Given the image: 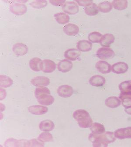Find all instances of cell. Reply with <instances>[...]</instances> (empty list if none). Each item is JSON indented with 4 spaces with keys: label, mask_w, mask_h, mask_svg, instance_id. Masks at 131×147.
<instances>
[{
    "label": "cell",
    "mask_w": 131,
    "mask_h": 147,
    "mask_svg": "<svg viewBox=\"0 0 131 147\" xmlns=\"http://www.w3.org/2000/svg\"><path fill=\"white\" fill-rule=\"evenodd\" d=\"M89 140L93 143L94 147H107L109 144L114 142L116 140L114 133L107 131L101 134L91 133Z\"/></svg>",
    "instance_id": "obj_1"
},
{
    "label": "cell",
    "mask_w": 131,
    "mask_h": 147,
    "mask_svg": "<svg viewBox=\"0 0 131 147\" xmlns=\"http://www.w3.org/2000/svg\"><path fill=\"white\" fill-rule=\"evenodd\" d=\"M35 95L38 103L42 105H51L54 102V98L51 95L49 89L45 86L37 87L35 90Z\"/></svg>",
    "instance_id": "obj_2"
},
{
    "label": "cell",
    "mask_w": 131,
    "mask_h": 147,
    "mask_svg": "<svg viewBox=\"0 0 131 147\" xmlns=\"http://www.w3.org/2000/svg\"><path fill=\"white\" fill-rule=\"evenodd\" d=\"M73 117L81 128L90 127L93 124V121L89 113L82 109L76 110L74 112Z\"/></svg>",
    "instance_id": "obj_3"
},
{
    "label": "cell",
    "mask_w": 131,
    "mask_h": 147,
    "mask_svg": "<svg viewBox=\"0 0 131 147\" xmlns=\"http://www.w3.org/2000/svg\"><path fill=\"white\" fill-rule=\"evenodd\" d=\"M97 56L102 60L111 59L115 55V53L111 49L101 48L97 52Z\"/></svg>",
    "instance_id": "obj_4"
},
{
    "label": "cell",
    "mask_w": 131,
    "mask_h": 147,
    "mask_svg": "<svg viewBox=\"0 0 131 147\" xmlns=\"http://www.w3.org/2000/svg\"><path fill=\"white\" fill-rule=\"evenodd\" d=\"M11 12L16 16H22L26 12L27 7L23 3H12L10 5Z\"/></svg>",
    "instance_id": "obj_5"
},
{
    "label": "cell",
    "mask_w": 131,
    "mask_h": 147,
    "mask_svg": "<svg viewBox=\"0 0 131 147\" xmlns=\"http://www.w3.org/2000/svg\"><path fill=\"white\" fill-rule=\"evenodd\" d=\"M63 11L69 15H75L79 11L78 5L74 1H67L62 7Z\"/></svg>",
    "instance_id": "obj_6"
},
{
    "label": "cell",
    "mask_w": 131,
    "mask_h": 147,
    "mask_svg": "<svg viewBox=\"0 0 131 147\" xmlns=\"http://www.w3.org/2000/svg\"><path fill=\"white\" fill-rule=\"evenodd\" d=\"M114 135L116 138L121 140L131 138V127L117 129L115 131Z\"/></svg>",
    "instance_id": "obj_7"
},
{
    "label": "cell",
    "mask_w": 131,
    "mask_h": 147,
    "mask_svg": "<svg viewBox=\"0 0 131 147\" xmlns=\"http://www.w3.org/2000/svg\"><path fill=\"white\" fill-rule=\"evenodd\" d=\"M58 94L63 98L70 97L74 93V90L70 86L65 85L59 86L57 90Z\"/></svg>",
    "instance_id": "obj_8"
},
{
    "label": "cell",
    "mask_w": 131,
    "mask_h": 147,
    "mask_svg": "<svg viewBox=\"0 0 131 147\" xmlns=\"http://www.w3.org/2000/svg\"><path fill=\"white\" fill-rule=\"evenodd\" d=\"M14 53L18 56H22L27 53L28 48L26 45L21 42L15 44L12 47Z\"/></svg>",
    "instance_id": "obj_9"
},
{
    "label": "cell",
    "mask_w": 131,
    "mask_h": 147,
    "mask_svg": "<svg viewBox=\"0 0 131 147\" xmlns=\"http://www.w3.org/2000/svg\"><path fill=\"white\" fill-rule=\"evenodd\" d=\"M128 69L127 64L124 62H118L114 64L111 66V70L113 73L117 74L126 73Z\"/></svg>",
    "instance_id": "obj_10"
},
{
    "label": "cell",
    "mask_w": 131,
    "mask_h": 147,
    "mask_svg": "<svg viewBox=\"0 0 131 147\" xmlns=\"http://www.w3.org/2000/svg\"><path fill=\"white\" fill-rule=\"evenodd\" d=\"M96 68L103 74H107L111 71V66L110 64L105 61H99L95 65Z\"/></svg>",
    "instance_id": "obj_11"
},
{
    "label": "cell",
    "mask_w": 131,
    "mask_h": 147,
    "mask_svg": "<svg viewBox=\"0 0 131 147\" xmlns=\"http://www.w3.org/2000/svg\"><path fill=\"white\" fill-rule=\"evenodd\" d=\"M31 84L36 86H47L50 84V80L46 76H38L33 78L31 81Z\"/></svg>",
    "instance_id": "obj_12"
},
{
    "label": "cell",
    "mask_w": 131,
    "mask_h": 147,
    "mask_svg": "<svg viewBox=\"0 0 131 147\" xmlns=\"http://www.w3.org/2000/svg\"><path fill=\"white\" fill-rule=\"evenodd\" d=\"M73 65L71 61L67 59H63L58 64V69L62 73H68L72 69Z\"/></svg>",
    "instance_id": "obj_13"
},
{
    "label": "cell",
    "mask_w": 131,
    "mask_h": 147,
    "mask_svg": "<svg viewBox=\"0 0 131 147\" xmlns=\"http://www.w3.org/2000/svg\"><path fill=\"white\" fill-rule=\"evenodd\" d=\"M80 55V52L76 49H70L65 52V57L71 61H75Z\"/></svg>",
    "instance_id": "obj_14"
},
{
    "label": "cell",
    "mask_w": 131,
    "mask_h": 147,
    "mask_svg": "<svg viewBox=\"0 0 131 147\" xmlns=\"http://www.w3.org/2000/svg\"><path fill=\"white\" fill-rule=\"evenodd\" d=\"M29 65L30 68L35 72H38L43 69V61L39 58H33L31 59Z\"/></svg>",
    "instance_id": "obj_15"
},
{
    "label": "cell",
    "mask_w": 131,
    "mask_h": 147,
    "mask_svg": "<svg viewBox=\"0 0 131 147\" xmlns=\"http://www.w3.org/2000/svg\"><path fill=\"white\" fill-rule=\"evenodd\" d=\"M29 112L32 115H45L48 111V109L46 107L40 105L32 106L28 108Z\"/></svg>",
    "instance_id": "obj_16"
},
{
    "label": "cell",
    "mask_w": 131,
    "mask_h": 147,
    "mask_svg": "<svg viewBox=\"0 0 131 147\" xmlns=\"http://www.w3.org/2000/svg\"><path fill=\"white\" fill-rule=\"evenodd\" d=\"M63 31L68 36H74L78 33L79 28L75 24L69 23L64 27Z\"/></svg>",
    "instance_id": "obj_17"
},
{
    "label": "cell",
    "mask_w": 131,
    "mask_h": 147,
    "mask_svg": "<svg viewBox=\"0 0 131 147\" xmlns=\"http://www.w3.org/2000/svg\"><path fill=\"white\" fill-rule=\"evenodd\" d=\"M43 66L42 71L44 73H53L56 69V63L49 59H45L43 61Z\"/></svg>",
    "instance_id": "obj_18"
},
{
    "label": "cell",
    "mask_w": 131,
    "mask_h": 147,
    "mask_svg": "<svg viewBox=\"0 0 131 147\" xmlns=\"http://www.w3.org/2000/svg\"><path fill=\"white\" fill-rule=\"evenodd\" d=\"M89 82L93 86L99 87L105 84L106 80L105 78L101 76L95 75L90 77Z\"/></svg>",
    "instance_id": "obj_19"
},
{
    "label": "cell",
    "mask_w": 131,
    "mask_h": 147,
    "mask_svg": "<svg viewBox=\"0 0 131 147\" xmlns=\"http://www.w3.org/2000/svg\"><path fill=\"white\" fill-rule=\"evenodd\" d=\"M115 37L111 34H106L102 36L101 39V45L103 47H109L114 42Z\"/></svg>",
    "instance_id": "obj_20"
},
{
    "label": "cell",
    "mask_w": 131,
    "mask_h": 147,
    "mask_svg": "<svg viewBox=\"0 0 131 147\" xmlns=\"http://www.w3.org/2000/svg\"><path fill=\"white\" fill-rule=\"evenodd\" d=\"M76 47L81 52H89L92 49V44L87 40H80L77 43Z\"/></svg>",
    "instance_id": "obj_21"
},
{
    "label": "cell",
    "mask_w": 131,
    "mask_h": 147,
    "mask_svg": "<svg viewBox=\"0 0 131 147\" xmlns=\"http://www.w3.org/2000/svg\"><path fill=\"white\" fill-rule=\"evenodd\" d=\"M122 106L125 108L131 107V92L121 93L119 96Z\"/></svg>",
    "instance_id": "obj_22"
},
{
    "label": "cell",
    "mask_w": 131,
    "mask_h": 147,
    "mask_svg": "<svg viewBox=\"0 0 131 147\" xmlns=\"http://www.w3.org/2000/svg\"><path fill=\"white\" fill-rule=\"evenodd\" d=\"M105 105L109 108H117L121 104V101L119 98L116 96H111L105 100Z\"/></svg>",
    "instance_id": "obj_23"
},
{
    "label": "cell",
    "mask_w": 131,
    "mask_h": 147,
    "mask_svg": "<svg viewBox=\"0 0 131 147\" xmlns=\"http://www.w3.org/2000/svg\"><path fill=\"white\" fill-rule=\"evenodd\" d=\"M54 123L51 120L43 121L39 123V129L43 131H50L54 128Z\"/></svg>",
    "instance_id": "obj_24"
},
{
    "label": "cell",
    "mask_w": 131,
    "mask_h": 147,
    "mask_svg": "<svg viewBox=\"0 0 131 147\" xmlns=\"http://www.w3.org/2000/svg\"><path fill=\"white\" fill-rule=\"evenodd\" d=\"M85 13L86 15L90 16H94L97 15L99 12L98 7L96 4L91 2L84 8Z\"/></svg>",
    "instance_id": "obj_25"
},
{
    "label": "cell",
    "mask_w": 131,
    "mask_h": 147,
    "mask_svg": "<svg viewBox=\"0 0 131 147\" xmlns=\"http://www.w3.org/2000/svg\"><path fill=\"white\" fill-rule=\"evenodd\" d=\"M54 17L58 23L62 25H65L69 22V16L63 12L56 13L54 15Z\"/></svg>",
    "instance_id": "obj_26"
},
{
    "label": "cell",
    "mask_w": 131,
    "mask_h": 147,
    "mask_svg": "<svg viewBox=\"0 0 131 147\" xmlns=\"http://www.w3.org/2000/svg\"><path fill=\"white\" fill-rule=\"evenodd\" d=\"M92 133L95 134H101L105 132V127L98 123H94L90 127Z\"/></svg>",
    "instance_id": "obj_27"
},
{
    "label": "cell",
    "mask_w": 131,
    "mask_h": 147,
    "mask_svg": "<svg viewBox=\"0 0 131 147\" xmlns=\"http://www.w3.org/2000/svg\"><path fill=\"white\" fill-rule=\"evenodd\" d=\"M13 84V80L8 76L1 75L0 76V86L3 88L10 87Z\"/></svg>",
    "instance_id": "obj_28"
},
{
    "label": "cell",
    "mask_w": 131,
    "mask_h": 147,
    "mask_svg": "<svg viewBox=\"0 0 131 147\" xmlns=\"http://www.w3.org/2000/svg\"><path fill=\"white\" fill-rule=\"evenodd\" d=\"M112 4L109 1H104L98 4V8L101 12L107 13L112 10Z\"/></svg>",
    "instance_id": "obj_29"
},
{
    "label": "cell",
    "mask_w": 131,
    "mask_h": 147,
    "mask_svg": "<svg viewBox=\"0 0 131 147\" xmlns=\"http://www.w3.org/2000/svg\"><path fill=\"white\" fill-rule=\"evenodd\" d=\"M111 4L116 10H123L127 7L128 3L127 1H114Z\"/></svg>",
    "instance_id": "obj_30"
},
{
    "label": "cell",
    "mask_w": 131,
    "mask_h": 147,
    "mask_svg": "<svg viewBox=\"0 0 131 147\" xmlns=\"http://www.w3.org/2000/svg\"><path fill=\"white\" fill-rule=\"evenodd\" d=\"M38 140L42 143L53 142V135L48 132L42 133L38 138Z\"/></svg>",
    "instance_id": "obj_31"
},
{
    "label": "cell",
    "mask_w": 131,
    "mask_h": 147,
    "mask_svg": "<svg viewBox=\"0 0 131 147\" xmlns=\"http://www.w3.org/2000/svg\"><path fill=\"white\" fill-rule=\"evenodd\" d=\"M121 93L131 92V80L125 81L121 83L119 85Z\"/></svg>",
    "instance_id": "obj_32"
},
{
    "label": "cell",
    "mask_w": 131,
    "mask_h": 147,
    "mask_svg": "<svg viewBox=\"0 0 131 147\" xmlns=\"http://www.w3.org/2000/svg\"><path fill=\"white\" fill-rule=\"evenodd\" d=\"M102 35L99 32H94L90 33L89 34L88 38L89 40L91 42L99 43L102 37Z\"/></svg>",
    "instance_id": "obj_33"
},
{
    "label": "cell",
    "mask_w": 131,
    "mask_h": 147,
    "mask_svg": "<svg viewBox=\"0 0 131 147\" xmlns=\"http://www.w3.org/2000/svg\"><path fill=\"white\" fill-rule=\"evenodd\" d=\"M29 5L33 8L40 9L45 7L47 5V2L46 1H35Z\"/></svg>",
    "instance_id": "obj_34"
},
{
    "label": "cell",
    "mask_w": 131,
    "mask_h": 147,
    "mask_svg": "<svg viewBox=\"0 0 131 147\" xmlns=\"http://www.w3.org/2000/svg\"><path fill=\"white\" fill-rule=\"evenodd\" d=\"M18 141L16 139L10 138L7 140L5 144V145L7 147L11 146V147H17Z\"/></svg>",
    "instance_id": "obj_35"
},
{
    "label": "cell",
    "mask_w": 131,
    "mask_h": 147,
    "mask_svg": "<svg viewBox=\"0 0 131 147\" xmlns=\"http://www.w3.org/2000/svg\"><path fill=\"white\" fill-rule=\"evenodd\" d=\"M17 147H30V141L26 140L18 141Z\"/></svg>",
    "instance_id": "obj_36"
},
{
    "label": "cell",
    "mask_w": 131,
    "mask_h": 147,
    "mask_svg": "<svg viewBox=\"0 0 131 147\" xmlns=\"http://www.w3.org/2000/svg\"><path fill=\"white\" fill-rule=\"evenodd\" d=\"M30 147H43L44 146L43 143L40 141H37L36 139H33L30 140Z\"/></svg>",
    "instance_id": "obj_37"
},
{
    "label": "cell",
    "mask_w": 131,
    "mask_h": 147,
    "mask_svg": "<svg viewBox=\"0 0 131 147\" xmlns=\"http://www.w3.org/2000/svg\"><path fill=\"white\" fill-rule=\"evenodd\" d=\"M66 1L64 0H51L49 1V2L53 5L56 6H61L63 5L65 3Z\"/></svg>",
    "instance_id": "obj_38"
},
{
    "label": "cell",
    "mask_w": 131,
    "mask_h": 147,
    "mask_svg": "<svg viewBox=\"0 0 131 147\" xmlns=\"http://www.w3.org/2000/svg\"><path fill=\"white\" fill-rule=\"evenodd\" d=\"M76 2L78 3L79 5L82 6L86 7L89 4H90L91 2H93V1L90 0V1H81V0H76L75 1Z\"/></svg>",
    "instance_id": "obj_39"
},
{
    "label": "cell",
    "mask_w": 131,
    "mask_h": 147,
    "mask_svg": "<svg viewBox=\"0 0 131 147\" xmlns=\"http://www.w3.org/2000/svg\"><path fill=\"white\" fill-rule=\"evenodd\" d=\"M125 112L128 115H131V107L126 108L125 110Z\"/></svg>",
    "instance_id": "obj_40"
}]
</instances>
